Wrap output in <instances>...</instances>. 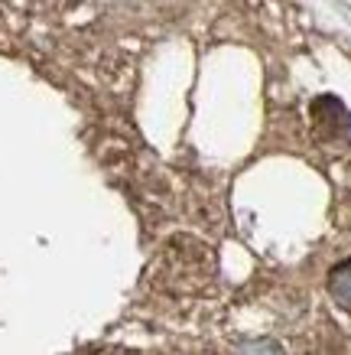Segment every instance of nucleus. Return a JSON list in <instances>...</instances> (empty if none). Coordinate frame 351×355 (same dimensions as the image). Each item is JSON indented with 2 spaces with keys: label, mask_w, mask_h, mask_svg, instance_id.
I'll list each match as a JSON object with an SVG mask.
<instances>
[{
  "label": "nucleus",
  "mask_w": 351,
  "mask_h": 355,
  "mask_svg": "<svg viewBox=\"0 0 351 355\" xmlns=\"http://www.w3.org/2000/svg\"><path fill=\"white\" fill-rule=\"evenodd\" d=\"M312 118H316L322 134H329V137H339V134L348 137L351 134V114L339 98H316L312 101Z\"/></svg>",
  "instance_id": "obj_1"
},
{
  "label": "nucleus",
  "mask_w": 351,
  "mask_h": 355,
  "mask_svg": "<svg viewBox=\"0 0 351 355\" xmlns=\"http://www.w3.org/2000/svg\"><path fill=\"white\" fill-rule=\"evenodd\" d=\"M329 293H332V300L339 303L341 310L351 313V258L332 268V274H329Z\"/></svg>",
  "instance_id": "obj_2"
},
{
  "label": "nucleus",
  "mask_w": 351,
  "mask_h": 355,
  "mask_svg": "<svg viewBox=\"0 0 351 355\" xmlns=\"http://www.w3.org/2000/svg\"><path fill=\"white\" fill-rule=\"evenodd\" d=\"M237 355H287L280 349V343L273 339H254V343H244L237 349Z\"/></svg>",
  "instance_id": "obj_3"
}]
</instances>
